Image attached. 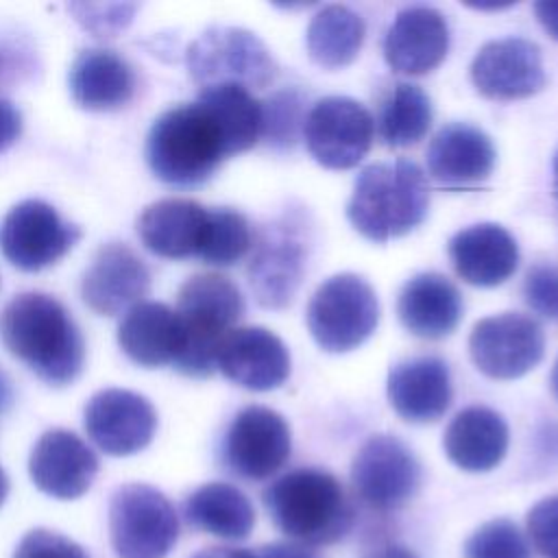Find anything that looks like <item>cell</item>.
Wrapping results in <instances>:
<instances>
[{
  "mask_svg": "<svg viewBox=\"0 0 558 558\" xmlns=\"http://www.w3.org/2000/svg\"><path fill=\"white\" fill-rule=\"evenodd\" d=\"M255 554L257 558H316L314 554H310L305 547L296 543H270L259 547V551Z\"/></svg>",
  "mask_w": 558,
  "mask_h": 558,
  "instance_id": "b9f144b4",
  "label": "cell"
},
{
  "mask_svg": "<svg viewBox=\"0 0 558 558\" xmlns=\"http://www.w3.org/2000/svg\"><path fill=\"white\" fill-rule=\"evenodd\" d=\"M392 410L408 423H434L451 403V377L440 357L421 355L399 362L386 384Z\"/></svg>",
  "mask_w": 558,
  "mask_h": 558,
  "instance_id": "7402d4cb",
  "label": "cell"
},
{
  "mask_svg": "<svg viewBox=\"0 0 558 558\" xmlns=\"http://www.w3.org/2000/svg\"><path fill=\"white\" fill-rule=\"evenodd\" d=\"M532 9L545 33L558 41V0H538Z\"/></svg>",
  "mask_w": 558,
  "mask_h": 558,
  "instance_id": "60d3db41",
  "label": "cell"
},
{
  "mask_svg": "<svg viewBox=\"0 0 558 558\" xmlns=\"http://www.w3.org/2000/svg\"><path fill=\"white\" fill-rule=\"evenodd\" d=\"M429 185L410 159L366 166L347 203V218L371 242H388L414 231L427 216Z\"/></svg>",
  "mask_w": 558,
  "mask_h": 558,
  "instance_id": "7a4b0ae2",
  "label": "cell"
},
{
  "mask_svg": "<svg viewBox=\"0 0 558 558\" xmlns=\"http://www.w3.org/2000/svg\"><path fill=\"white\" fill-rule=\"evenodd\" d=\"M192 558H257V554L238 547H207Z\"/></svg>",
  "mask_w": 558,
  "mask_h": 558,
  "instance_id": "ee69618b",
  "label": "cell"
},
{
  "mask_svg": "<svg viewBox=\"0 0 558 558\" xmlns=\"http://www.w3.org/2000/svg\"><path fill=\"white\" fill-rule=\"evenodd\" d=\"M469 353L480 373L490 379H517L530 373L545 355L543 327L517 312L477 320L469 336Z\"/></svg>",
  "mask_w": 558,
  "mask_h": 558,
  "instance_id": "30bf717a",
  "label": "cell"
},
{
  "mask_svg": "<svg viewBox=\"0 0 558 558\" xmlns=\"http://www.w3.org/2000/svg\"><path fill=\"white\" fill-rule=\"evenodd\" d=\"M83 425L100 451L131 456L153 440L157 414L146 397L124 388H107L87 401Z\"/></svg>",
  "mask_w": 558,
  "mask_h": 558,
  "instance_id": "5bb4252c",
  "label": "cell"
},
{
  "mask_svg": "<svg viewBox=\"0 0 558 558\" xmlns=\"http://www.w3.org/2000/svg\"><path fill=\"white\" fill-rule=\"evenodd\" d=\"M22 133V113L20 109L7 100L0 98V153L11 148Z\"/></svg>",
  "mask_w": 558,
  "mask_h": 558,
  "instance_id": "ab89813d",
  "label": "cell"
},
{
  "mask_svg": "<svg viewBox=\"0 0 558 558\" xmlns=\"http://www.w3.org/2000/svg\"><path fill=\"white\" fill-rule=\"evenodd\" d=\"M510 442V432L501 414L486 405L460 410L445 429L442 449L462 471L484 473L495 469Z\"/></svg>",
  "mask_w": 558,
  "mask_h": 558,
  "instance_id": "603a6c76",
  "label": "cell"
},
{
  "mask_svg": "<svg viewBox=\"0 0 558 558\" xmlns=\"http://www.w3.org/2000/svg\"><path fill=\"white\" fill-rule=\"evenodd\" d=\"M375 135L371 111L349 96H327L314 102L303 120V140L316 163L329 170L357 166Z\"/></svg>",
  "mask_w": 558,
  "mask_h": 558,
  "instance_id": "9c48e42d",
  "label": "cell"
},
{
  "mask_svg": "<svg viewBox=\"0 0 558 558\" xmlns=\"http://www.w3.org/2000/svg\"><path fill=\"white\" fill-rule=\"evenodd\" d=\"M185 519L207 534L240 541L251 534L255 510L240 488L225 482H209L187 497Z\"/></svg>",
  "mask_w": 558,
  "mask_h": 558,
  "instance_id": "83f0119b",
  "label": "cell"
},
{
  "mask_svg": "<svg viewBox=\"0 0 558 558\" xmlns=\"http://www.w3.org/2000/svg\"><path fill=\"white\" fill-rule=\"evenodd\" d=\"M76 20L98 37H111L131 22L135 4H72Z\"/></svg>",
  "mask_w": 558,
  "mask_h": 558,
  "instance_id": "f35d334b",
  "label": "cell"
},
{
  "mask_svg": "<svg viewBox=\"0 0 558 558\" xmlns=\"http://www.w3.org/2000/svg\"><path fill=\"white\" fill-rule=\"evenodd\" d=\"M364 35V20L353 9L344 4H327L310 20L305 46L316 65L338 70L357 57Z\"/></svg>",
  "mask_w": 558,
  "mask_h": 558,
  "instance_id": "f1b7e54d",
  "label": "cell"
},
{
  "mask_svg": "<svg viewBox=\"0 0 558 558\" xmlns=\"http://www.w3.org/2000/svg\"><path fill=\"white\" fill-rule=\"evenodd\" d=\"M13 558H87V554L68 536L37 527L24 534Z\"/></svg>",
  "mask_w": 558,
  "mask_h": 558,
  "instance_id": "74e56055",
  "label": "cell"
},
{
  "mask_svg": "<svg viewBox=\"0 0 558 558\" xmlns=\"http://www.w3.org/2000/svg\"><path fill=\"white\" fill-rule=\"evenodd\" d=\"M351 484L373 510H397L418 490L421 464L397 436L375 434L353 458Z\"/></svg>",
  "mask_w": 558,
  "mask_h": 558,
  "instance_id": "7c38bea8",
  "label": "cell"
},
{
  "mask_svg": "<svg viewBox=\"0 0 558 558\" xmlns=\"http://www.w3.org/2000/svg\"><path fill=\"white\" fill-rule=\"evenodd\" d=\"M292 438L286 418L266 405L242 408L222 442V458L231 473L244 480H266L290 458Z\"/></svg>",
  "mask_w": 558,
  "mask_h": 558,
  "instance_id": "4fadbf2b",
  "label": "cell"
},
{
  "mask_svg": "<svg viewBox=\"0 0 558 558\" xmlns=\"http://www.w3.org/2000/svg\"><path fill=\"white\" fill-rule=\"evenodd\" d=\"M207 218L209 209L196 201L163 198L142 211L137 220V233L144 246L159 257H198Z\"/></svg>",
  "mask_w": 558,
  "mask_h": 558,
  "instance_id": "d4e9b609",
  "label": "cell"
},
{
  "mask_svg": "<svg viewBox=\"0 0 558 558\" xmlns=\"http://www.w3.org/2000/svg\"><path fill=\"white\" fill-rule=\"evenodd\" d=\"M185 63L192 81L205 89L214 85H240L262 89L277 76V63L266 44L238 26H211L190 46Z\"/></svg>",
  "mask_w": 558,
  "mask_h": 558,
  "instance_id": "8992f818",
  "label": "cell"
},
{
  "mask_svg": "<svg viewBox=\"0 0 558 558\" xmlns=\"http://www.w3.org/2000/svg\"><path fill=\"white\" fill-rule=\"evenodd\" d=\"M495 161L493 140L464 122L445 124L427 146L429 177L453 190L482 185L493 174Z\"/></svg>",
  "mask_w": 558,
  "mask_h": 558,
  "instance_id": "ffe728a7",
  "label": "cell"
},
{
  "mask_svg": "<svg viewBox=\"0 0 558 558\" xmlns=\"http://www.w3.org/2000/svg\"><path fill=\"white\" fill-rule=\"evenodd\" d=\"M216 368L233 384L266 392L290 375V353L279 336L264 327H233L220 342Z\"/></svg>",
  "mask_w": 558,
  "mask_h": 558,
  "instance_id": "e0dca14e",
  "label": "cell"
},
{
  "mask_svg": "<svg viewBox=\"0 0 558 558\" xmlns=\"http://www.w3.org/2000/svg\"><path fill=\"white\" fill-rule=\"evenodd\" d=\"M362 558H416V554L403 545L397 543H386L379 547H373L371 551H366Z\"/></svg>",
  "mask_w": 558,
  "mask_h": 558,
  "instance_id": "7bdbcfd3",
  "label": "cell"
},
{
  "mask_svg": "<svg viewBox=\"0 0 558 558\" xmlns=\"http://www.w3.org/2000/svg\"><path fill=\"white\" fill-rule=\"evenodd\" d=\"M525 303L541 316L558 320V266L536 264L523 281Z\"/></svg>",
  "mask_w": 558,
  "mask_h": 558,
  "instance_id": "d590c367",
  "label": "cell"
},
{
  "mask_svg": "<svg viewBox=\"0 0 558 558\" xmlns=\"http://www.w3.org/2000/svg\"><path fill=\"white\" fill-rule=\"evenodd\" d=\"M453 270L477 288L508 281L519 266L517 240L501 225L480 222L458 231L447 246Z\"/></svg>",
  "mask_w": 558,
  "mask_h": 558,
  "instance_id": "44dd1931",
  "label": "cell"
},
{
  "mask_svg": "<svg viewBox=\"0 0 558 558\" xmlns=\"http://www.w3.org/2000/svg\"><path fill=\"white\" fill-rule=\"evenodd\" d=\"M28 473L41 493L54 499H76L89 490L98 473V458L76 434L50 429L35 442Z\"/></svg>",
  "mask_w": 558,
  "mask_h": 558,
  "instance_id": "ac0fdd59",
  "label": "cell"
},
{
  "mask_svg": "<svg viewBox=\"0 0 558 558\" xmlns=\"http://www.w3.org/2000/svg\"><path fill=\"white\" fill-rule=\"evenodd\" d=\"M13 403V386L4 371H0V412L9 410Z\"/></svg>",
  "mask_w": 558,
  "mask_h": 558,
  "instance_id": "f6af8a7d",
  "label": "cell"
},
{
  "mask_svg": "<svg viewBox=\"0 0 558 558\" xmlns=\"http://www.w3.org/2000/svg\"><path fill=\"white\" fill-rule=\"evenodd\" d=\"M449 50V26L432 7L401 9L384 39V59L399 72L421 76L436 70Z\"/></svg>",
  "mask_w": 558,
  "mask_h": 558,
  "instance_id": "d6986e66",
  "label": "cell"
},
{
  "mask_svg": "<svg viewBox=\"0 0 558 558\" xmlns=\"http://www.w3.org/2000/svg\"><path fill=\"white\" fill-rule=\"evenodd\" d=\"M554 194H556V198H558V153H556V157H554Z\"/></svg>",
  "mask_w": 558,
  "mask_h": 558,
  "instance_id": "681fc988",
  "label": "cell"
},
{
  "mask_svg": "<svg viewBox=\"0 0 558 558\" xmlns=\"http://www.w3.org/2000/svg\"><path fill=\"white\" fill-rule=\"evenodd\" d=\"M150 288V270L126 244L109 242L98 248L81 281V296L89 310L118 316L144 301Z\"/></svg>",
  "mask_w": 558,
  "mask_h": 558,
  "instance_id": "2e32d148",
  "label": "cell"
},
{
  "mask_svg": "<svg viewBox=\"0 0 558 558\" xmlns=\"http://www.w3.org/2000/svg\"><path fill=\"white\" fill-rule=\"evenodd\" d=\"M301 122V98L296 92H279L262 105V135L272 144H292Z\"/></svg>",
  "mask_w": 558,
  "mask_h": 558,
  "instance_id": "e575fe53",
  "label": "cell"
},
{
  "mask_svg": "<svg viewBox=\"0 0 558 558\" xmlns=\"http://www.w3.org/2000/svg\"><path fill=\"white\" fill-rule=\"evenodd\" d=\"M227 157L222 133L198 100L163 111L146 137L148 168L170 185L205 183Z\"/></svg>",
  "mask_w": 558,
  "mask_h": 558,
  "instance_id": "277c9868",
  "label": "cell"
},
{
  "mask_svg": "<svg viewBox=\"0 0 558 558\" xmlns=\"http://www.w3.org/2000/svg\"><path fill=\"white\" fill-rule=\"evenodd\" d=\"M109 536L118 558H166L179 538V517L157 488L124 484L109 504Z\"/></svg>",
  "mask_w": 558,
  "mask_h": 558,
  "instance_id": "ba28073f",
  "label": "cell"
},
{
  "mask_svg": "<svg viewBox=\"0 0 558 558\" xmlns=\"http://www.w3.org/2000/svg\"><path fill=\"white\" fill-rule=\"evenodd\" d=\"M118 344L140 366L159 368L174 364L183 347L177 312L157 301L137 303L118 327Z\"/></svg>",
  "mask_w": 558,
  "mask_h": 558,
  "instance_id": "484cf974",
  "label": "cell"
},
{
  "mask_svg": "<svg viewBox=\"0 0 558 558\" xmlns=\"http://www.w3.org/2000/svg\"><path fill=\"white\" fill-rule=\"evenodd\" d=\"M401 325L416 338L449 336L462 318V296L440 272H421L405 281L397 299Z\"/></svg>",
  "mask_w": 558,
  "mask_h": 558,
  "instance_id": "cb8c5ba5",
  "label": "cell"
},
{
  "mask_svg": "<svg viewBox=\"0 0 558 558\" xmlns=\"http://www.w3.org/2000/svg\"><path fill=\"white\" fill-rule=\"evenodd\" d=\"M198 102L222 133L229 157L244 153L262 137V102L240 85H214L198 94Z\"/></svg>",
  "mask_w": 558,
  "mask_h": 558,
  "instance_id": "4dcf8cb0",
  "label": "cell"
},
{
  "mask_svg": "<svg viewBox=\"0 0 558 558\" xmlns=\"http://www.w3.org/2000/svg\"><path fill=\"white\" fill-rule=\"evenodd\" d=\"M307 329L327 353L357 349L379 323V303L373 286L353 272L323 281L305 312Z\"/></svg>",
  "mask_w": 558,
  "mask_h": 558,
  "instance_id": "52a82bcc",
  "label": "cell"
},
{
  "mask_svg": "<svg viewBox=\"0 0 558 558\" xmlns=\"http://www.w3.org/2000/svg\"><path fill=\"white\" fill-rule=\"evenodd\" d=\"M272 523L303 545H329L353 525V506L342 484L323 469H294L264 490Z\"/></svg>",
  "mask_w": 558,
  "mask_h": 558,
  "instance_id": "3957f363",
  "label": "cell"
},
{
  "mask_svg": "<svg viewBox=\"0 0 558 558\" xmlns=\"http://www.w3.org/2000/svg\"><path fill=\"white\" fill-rule=\"evenodd\" d=\"M253 244L248 220L235 209H209L198 257L211 266H233Z\"/></svg>",
  "mask_w": 558,
  "mask_h": 558,
  "instance_id": "d6a6232c",
  "label": "cell"
},
{
  "mask_svg": "<svg viewBox=\"0 0 558 558\" xmlns=\"http://www.w3.org/2000/svg\"><path fill=\"white\" fill-rule=\"evenodd\" d=\"M81 238L78 227L37 198L13 205L0 222V251L20 270L37 272L59 262Z\"/></svg>",
  "mask_w": 558,
  "mask_h": 558,
  "instance_id": "8fae6325",
  "label": "cell"
},
{
  "mask_svg": "<svg viewBox=\"0 0 558 558\" xmlns=\"http://www.w3.org/2000/svg\"><path fill=\"white\" fill-rule=\"evenodd\" d=\"M183 347L172 364L187 377H209L216 371V353L222 338L244 314V299L238 286L218 275L190 277L177 296Z\"/></svg>",
  "mask_w": 558,
  "mask_h": 558,
  "instance_id": "5b68a950",
  "label": "cell"
},
{
  "mask_svg": "<svg viewBox=\"0 0 558 558\" xmlns=\"http://www.w3.org/2000/svg\"><path fill=\"white\" fill-rule=\"evenodd\" d=\"M549 384H551V392L558 397V360H556V364H554V371H551Z\"/></svg>",
  "mask_w": 558,
  "mask_h": 558,
  "instance_id": "c3c4849f",
  "label": "cell"
},
{
  "mask_svg": "<svg viewBox=\"0 0 558 558\" xmlns=\"http://www.w3.org/2000/svg\"><path fill=\"white\" fill-rule=\"evenodd\" d=\"M303 277V251L292 240H268L251 259L248 283L259 305L279 310L294 299Z\"/></svg>",
  "mask_w": 558,
  "mask_h": 558,
  "instance_id": "f546056e",
  "label": "cell"
},
{
  "mask_svg": "<svg viewBox=\"0 0 558 558\" xmlns=\"http://www.w3.org/2000/svg\"><path fill=\"white\" fill-rule=\"evenodd\" d=\"M7 351L50 386L72 384L83 371L85 342L70 312L50 294L24 292L0 314Z\"/></svg>",
  "mask_w": 558,
  "mask_h": 558,
  "instance_id": "6da1fadb",
  "label": "cell"
},
{
  "mask_svg": "<svg viewBox=\"0 0 558 558\" xmlns=\"http://www.w3.org/2000/svg\"><path fill=\"white\" fill-rule=\"evenodd\" d=\"M7 493H9V480H7V475H4V471H2V466H0V506H2L4 499H7Z\"/></svg>",
  "mask_w": 558,
  "mask_h": 558,
  "instance_id": "7dc6e473",
  "label": "cell"
},
{
  "mask_svg": "<svg viewBox=\"0 0 558 558\" xmlns=\"http://www.w3.org/2000/svg\"><path fill=\"white\" fill-rule=\"evenodd\" d=\"M464 558H532V554L517 523L493 519L466 538Z\"/></svg>",
  "mask_w": 558,
  "mask_h": 558,
  "instance_id": "836d02e7",
  "label": "cell"
},
{
  "mask_svg": "<svg viewBox=\"0 0 558 558\" xmlns=\"http://www.w3.org/2000/svg\"><path fill=\"white\" fill-rule=\"evenodd\" d=\"M527 534L545 558H558V495L545 497L527 512Z\"/></svg>",
  "mask_w": 558,
  "mask_h": 558,
  "instance_id": "8d00e7d4",
  "label": "cell"
},
{
  "mask_svg": "<svg viewBox=\"0 0 558 558\" xmlns=\"http://www.w3.org/2000/svg\"><path fill=\"white\" fill-rule=\"evenodd\" d=\"M11 72H13V70H11V59H9V54L0 50V85L7 83V78L11 76Z\"/></svg>",
  "mask_w": 558,
  "mask_h": 558,
  "instance_id": "bcb514c9",
  "label": "cell"
},
{
  "mask_svg": "<svg viewBox=\"0 0 558 558\" xmlns=\"http://www.w3.org/2000/svg\"><path fill=\"white\" fill-rule=\"evenodd\" d=\"M68 81L74 102L87 111L120 109L135 94L133 68L126 59L105 48H87L78 52Z\"/></svg>",
  "mask_w": 558,
  "mask_h": 558,
  "instance_id": "4316f807",
  "label": "cell"
},
{
  "mask_svg": "<svg viewBox=\"0 0 558 558\" xmlns=\"http://www.w3.org/2000/svg\"><path fill=\"white\" fill-rule=\"evenodd\" d=\"M471 81L490 100H519L545 87L541 48L523 37L493 39L484 44L473 63Z\"/></svg>",
  "mask_w": 558,
  "mask_h": 558,
  "instance_id": "9a60e30c",
  "label": "cell"
},
{
  "mask_svg": "<svg viewBox=\"0 0 558 558\" xmlns=\"http://www.w3.org/2000/svg\"><path fill=\"white\" fill-rule=\"evenodd\" d=\"M432 126V100L412 83H397L381 107L379 135L390 148L421 142Z\"/></svg>",
  "mask_w": 558,
  "mask_h": 558,
  "instance_id": "1f68e13d",
  "label": "cell"
}]
</instances>
